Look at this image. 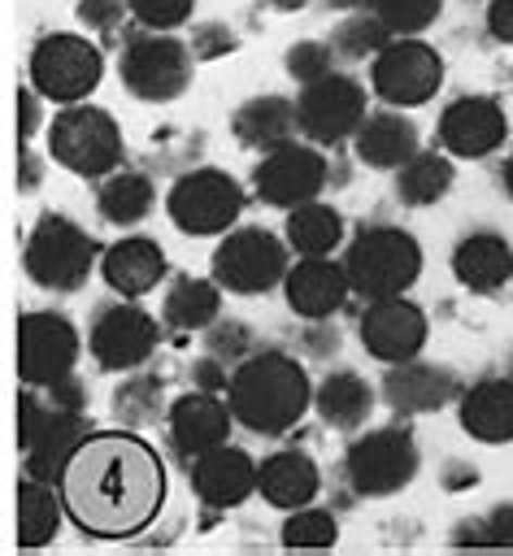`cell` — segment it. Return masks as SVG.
<instances>
[{"label":"cell","mask_w":513,"mask_h":556,"mask_svg":"<svg viewBox=\"0 0 513 556\" xmlns=\"http://www.w3.org/2000/svg\"><path fill=\"white\" fill-rule=\"evenodd\" d=\"M26 65H30V87L52 104H78L104 78L100 48L87 35H70V30H52L35 39Z\"/></svg>","instance_id":"8"},{"label":"cell","mask_w":513,"mask_h":556,"mask_svg":"<svg viewBox=\"0 0 513 556\" xmlns=\"http://www.w3.org/2000/svg\"><path fill=\"white\" fill-rule=\"evenodd\" d=\"M343 269L361 300L404 295L422 278V248L400 226H361L343 252Z\"/></svg>","instance_id":"4"},{"label":"cell","mask_w":513,"mask_h":556,"mask_svg":"<svg viewBox=\"0 0 513 556\" xmlns=\"http://www.w3.org/2000/svg\"><path fill=\"white\" fill-rule=\"evenodd\" d=\"M130 13V0H78V22L96 35H109Z\"/></svg>","instance_id":"43"},{"label":"cell","mask_w":513,"mask_h":556,"mask_svg":"<svg viewBox=\"0 0 513 556\" xmlns=\"http://www.w3.org/2000/svg\"><path fill=\"white\" fill-rule=\"evenodd\" d=\"M157 339H161V326H157L152 313H143L139 304H113L96 317L87 348H91L100 369L130 374L157 352Z\"/></svg>","instance_id":"16"},{"label":"cell","mask_w":513,"mask_h":556,"mask_svg":"<svg viewBox=\"0 0 513 556\" xmlns=\"http://www.w3.org/2000/svg\"><path fill=\"white\" fill-rule=\"evenodd\" d=\"M335 39H300V43H291L287 48V74L296 78V83H313V78H322V74H330L335 70Z\"/></svg>","instance_id":"39"},{"label":"cell","mask_w":513,"mask_h":556,"mask_svg":"<svg viewBox=\"0 0 513 556\" xmlns=\"http://www.w3.org/2000/svg\"><path fill=\"white\" fill-rule=\"evenodd\" d=\"M48 156L78 178H104L122 161V130L96 104H65L48 122Z\"/></svg>","instance_id":"6"},{"label":"cell","mask_w":513,"mask_h":556,"mask_svg":"<svg viewBox=\"0 0 513 556\" xmlns=\"http://www.w3.org/2000/svg\"><path fill=\"white\" fill-rule=\"evenodd\" d=\"M78 330L70 317L35 308L17 321V374L22 387H52L78 365Z\"/></svg>","instance_id":"14"},{"label":"cell","mask_w":513,"mask_h":556,"mask_svg":"<svg viewBox=\"0 0 513 556\" xmlns=\"http://www.w3.org/2000/svg\"><path fill=\"white\" fill-rule=\"evenodd\" d=\"M370 87L378 100L396 104V109H413L426 104L439 87H443V56L417 39V35H396L370 65Z\"/></svg>","instance_id":"12"},{"label":"cell","mask_w":513,"mask_h":556,"mask_svg":"<svg viewBox=\"0 0 513 556\" xmlns=\"http://www.w3.org/2000/svg\"><path fill=\"white\" fill-rule=\"evenodd\" d=\"M204 352L209 356H217V361H243V356H252V330L243 326V321H213L209 330H204Z\"/></svg>","instance_id":"40"},{"label":"cell","mask_w":513,"mask_h":556,"mask_svg":"<svg viewBox=\"0 0 513 556\" xmlns=\"http://www.w3.org/2000/svg\"><path fill=\"white\" fill-rule=\"evenodd\" d=\"M456 543H491V547H513V504H496L478 526L461 530Z\"/></svg>","instance_id":"42"},{"label":"cell","mask_w":513,"mask_h":556,"mask_svg":"<svg viewBox=\"0 0 513 556\" xmlns=\"http://www.w3.org/2000/svg\"><path fill=\"white\" fill-rule=\"evenodd\" d=\"M370 113V100H365V87L339 70L313 78V83H300V96H296V117H300V135L317 148L326 143H339V139H352L356 126L365 122Z\"/></svg>","instance_id":"13"},{"label":"cell","mask_w":513,"mask_h":556,"mask_svg":"<svg viewBox=\"0 0 513 556\" xmlns=\"http://www.w3.org/2000/svg\"><path fill=\"white\" fill-rule=\"evenodd\" d=\"M165 213H170V222H174L183 235H191V239L226 235V230L239 222V213H243V187H239L226 169L204 165V169L183 174V178L170 187Z\"/></svg>","instance_id":"10"},{"label":"cell","mask_w":513,"mask_h":556,"mask_svg":"<svg viewBox=\"0 0 513 556\" xmlns=\"http://www.w3.org/2000/svg\"><path fill=\"white\" fill-rule=\"evenodd\" d=\"M335 9H348V13H356V9H374V0H330Z\"/></svg>","instance_id":"51"},{"label":"cell","mask_w":513,"mask_h":556,"mask_svg":"<svg viewBox=\"0 0 513 556\" xmlns=\"http://www.w3.org/2000/svg\"><path fill=\"white\" fill-rule=\"evenodd\" d=\"M509 135L504 109L491 96H461L439 113V148L461 161L491 156Z\"/></svg>","instance_id":"18"},{"label":"cell","mask_w":513,"mask_h":556,"mask_svg":"<svg viewBox=\"0 0 513 556\" xmlns=\"http://www.w3.org/2000/svg\"><path fill=\"white\" fill-rule=\"evenodd\" d=\"M287 243L296 256H330L343 243V217L339 208L322 200H304L287 208Z\"/></svg>","instance_id":"33"},{"label":"cell","mask_w":513,"mask_h":556,"mask_svg":"<svg viewBox=\"0 0 513 556\" xmlns=\"http://www.w3.org/2000/svg\"><path fill=\"white\" fill-rule=\"evenodd\" d=\"M287 248L265 226H230L213 252V278L230 295H265L287 278Z\"/></svg>","instance_id":"9"},{"label":"cell","mask_w":513,"mask_h":556,"mask_svg":"<svg viewBox=\"0 0 513 556\" xmlns=\"http://www.w3.org/2000/svg\"><path fill=\"white\" fill-rule=\"evenodd\" d=\"M487 30L500 43H513V0H487Z\"/></svg>","instance_id":"46"},{"label":"cell","mask_w":513,"mask_h":556,"mask_svg":"<svg viewBox=\"0 0 513 556\" xmlns=\"http://www.w3.org/2000/svg\"><path fill=\"white\" fill-rule=\"evenodd\" d=\"M196 0H130V17L143 30H174L191 17Z\"/></svg>","instance_id":"41"},{"label":"cell","mask_w":513,"mask_h":556,"mask_svg":"<svg viewBox=\"0 0 513 556\" xmlns=\"http://www.w3.org/2000/svg\"><path fill=\"white\" fill-rule=\"evenodd\" d=\"M322 491V473L313 465V456L287 447V452H274L261 460V482H256V495H265V504L291 513V508H304L313 504V495Z\"/></svg>","instance_id":"27"},{"label":"cell","mask_w":513,"mask_h":556,"mask_svg":"<svg viewBox=\"0 0 513 556\" xmlns=\"http://www.w3.org/2000/svg\"><path fill=\"white\" fill-rule=\"evenodd\" d=\"M443 0H374V13L387 22L391 35H422L439 17Z\"/></svg>","instance_id":"38"},{"label":"cell","mask_w":513,"mask_h":556,"mask_svg":"<svg viewBox=\"0 0 513 556\" xmlns=\"http://www.w3.org/2000/svg\"><path fill=\"white\" fill-rule=\"evenodd\" d=\"M304 343H309V352H313V356H326L330 348H339V330L330 326V317H322V321H309V334H304Z\"/></svg>","instance_id":"48"},{"label":"cell","mask_w":513,"mask_h":556,"mask_svg":"<svg viewBox=\"0 0 513 556\" xmlns=\"http://www.w3.org/2000/svg\"><path fill=\"white\" fill-rule=\"evenodd\" d=\"M117 74L135 100H148V104L178 100L191 83V48L165 30L135 35L117 56Z\"/></svg>","instance_id":"11"},{"label":"cell","mask_w":513,"mask_h":556,"mask_svg":"<svg viewBox=\"0 0 513 556\" xmlns=\"http://www.w3.org/2000/svg\"><path fill=\"white\" fill-rule=\"evenodd\" d=\"M61 521H70L61 486L26 473L22 486H17V543L22 547H48L57 539Z\"/></svg>","instance_id":"30"},{"label":"cell","mask_w":513,"mask_h":556,"mask_svg":"<svg viewBox=\"0 0 513 556\" xmlns=\"http://www.w3.org/2000/svg\"><path fill=\"white\" fill-rule=\"evenodd\" d=\"M35 130H39V91L26 87V91H17V135H22V143H30Z\"/></svg>","instance_id":"45"},{"label":"cell","mask_w":513,"mask_h":556,"mask_svg":"<svg viewBox=\"0 0 513 556\" xmlns=\"http://www.w3.org/2000/svg\"><path fill=\"white\" fill-rule=\"evenodd\" d=\"M230 421H235L230 404L217 400V391H204V387L178 395V400L165 408L170 443H174V452H183L187 460L200 456V452H209V447H217V443H226V439H230Z\"/></svg>","instance_id":"20"},{"label":"cell","mask_w":513,"mask_h":556,"mask_svg":"<svg viewBox=\"0 0 513 556\" xmlns=\"http://www.w3.org/2000/svg\"><path fill=\"white\" fill-rule=\"evenodd\" d=\"M361 343L374 361L383 365H400L413 361L426 348V313L404 300V295H387V300H365L361 313Z\"/></svg>","instance_id":"17"},{"label":"cell","mask_w":513,"mask_h":556,"mask_svg":"<svg viewBox=\"0 0 513 556\" xmlns=\"http://www.w3.org/2000/svg\"><path fill=\"white\" fill-rule=\"evenodd\" d=\"M187 473H191L196 500L209 508H239L248 495H256V482H261V465L235 443H217L191 456Z\"/></svg>","instance_id":"19"},{"label":"cell","mask_w":513,"mask_h":556,"mask_svg":"<svg viewBox=\"0 0 513 556\" xmlns=\"http://www.w3.org/2000/svg\"><path fill=\"white\" fill-rule=\"evenodd\" d=\"M452 156L448 152H413L400 169H396V195L404 204H435L452 191Z\"/></svg>","instance_id":"34"},{"label":"cell","mask_w":513,"mask_h":556,"mask_svg":"<svg viewBox=\"0 0 513 556\" xmlns=\"http://www.w3.org/2000/svg\"><path fill=\"white\" fill-rule=\"evenodd\" d=\"M65 517L91 539H135L148 530L170 495L161 452L126 430H91L61 469Z\"/></svg>","instance_id":"1"},{"label":"cell","mask_w":513,"mask_h":556,"mask_svg":"<svg viewBox=\"0 0 513 556\" xmlns=\"http://www.w3.org/2000/svg\"><path fill=\"white\" fill-rule=\"evenodd\" d=\"M383 395L396 413L413 417V413H439L443 404H452L461 395V382L448 365H430V361H400V365H387V378H383Z\"/></svg>","instance_id":"22"},{"label":"cell","mask_w":513,"mask_h":556,"mask_svg":"<svg viewBox=\"0 0 513 556\" xmlns=\"http://www.w3.org/2000/svg\"><path fill=\"white\" fill-rule=\"evenodd\" d=\"M452 274L465 291L491 295L513 278V243L500 230H470L452 248Z\"/></svg>","instance_id":"24"},{"label":"cell","mask_w":513,"mask_h":556,"mask_svg":"<svg viewBox=\"0 0 513 556\" xmlns=\"http://www.w3.org/2000/svg\"><path fill=\"white\" fill-rule=\"evenodd\" d=\"M226 404L235 413V421L252 434L278 439L291 426H300V417L313 404V382L304 374V365L287 352H252L235 365L230 387H226Z\"/></svg>","instance_id":"2"},{"label":"cell","mask_w":513,"mask_h":556,"mask_svg":"<svg viewBox=\"0 0 513 556\" xmlns=\"http://www.w3.org/2000/svg\"><path fill=\"white\" fill-rule=\"evenodd\" d=\"M417 465H422V452H417L413 430H404V426L365 430L348 443V456H343L348 486L365 500H387V495L404 491L417 478Z\"/></svg>","instance_id":"7"},{"label":"cell","mask_w":513,"mask_h":556,"mask_svg":"<svg viewBox=\"0 0 513 556\" xmlns=\"http://www.w3.org/2000/svg\"><path fill=\"white\" fill-rule=\"evenodd\" d=\"M83 408H87V395H83V382L74 374H65L52 387H22L17 439H22L30 478L61 482V469L70 465L74 447L91 434Z\"/></svg>","instance_id":"3"},{"label":"cell","mask_w":513,"mask_h":556,"mask_svg":"<svg viewBox=\"0 0 513 556\" xmlns=\"http://www.w3.org/2000/svg\"><path fill=\"white\" fill-rule=\"evenodd\" d=\"M152 204H157V187H152V178L148 174H139V169H113V174H104L100 178V187H96V208H100V217L109 222V226H139L148 213H152Z\"/></svg>","instance_id":"31"},{"label":"cell","mask_w":513,"mask_h":556,"mask_svg":"<svg viewBox=\"0 0 513 556\" xmlns=\"http://www.w3.org/2000/svg\"><path fill=\"white\" fill-rule=\"evenodd\" d=\"M283 547H335L339 543V521L326 508H291L283 530H278Z\"/></svg>","instance_id":"37"},{"label":"cell","mask_w":513,"mask_h":556,"mask_svg":"<svg viewBox=\"0 0 513 556\" xmlns=\"http://www.w3.org/2000/svg\"><path fill=\"white\" fill-rule=\"evenodd\" d=\"M222 313L217 278H174L161 295V321L174 330H209Z\"/></svg>","instance_id":"32"},{"label":"cell","mask_w":513,"mask_h":556,"mask_svg":"<svg viewBox=\"0 0 513 556\" xmlns=\"http://www.w3.org/2000/svg\"><path fill=\"white\" fill-rule=\"evenodd\" d=\"M352 148H356V161L370 165V169H400L413 152H422L417 148V126L400 109L365 113V122L352 135Z\"/></svg>","instance_id":"25"},{"label":"cell","mask_w":513,"mask_h":556,"mask_svg":"<svg viewBox=\"0 0 513 556\" xmlns=\"http://www.w3.org/2000/svg\"><path fill=\"white\" fill-rule=\"evenodd\" d=\"M326 178H330V165L317 152V143H296V139L283 148H270L252 169L256 195L274 208H296L304 200H317Z\"/></svg>","instance_id":"15"},{"label":"cell","mask_w":513,"mask_h":556,"mask_svg":"<svg viewBox=\"0 0 513 556\" xmlns=\"http://www.w3.org/2000/svg\"><path fill=\"white\" fill-rule=\"evenodd\" d=\"M500 182H504V191H509V200H513V152H509V161L500 165Z\"/></svg>","instance_id":"50"},{"label":"cell","mask_w":513,"mask_h":556,"mask_svg":"<svg viewBox=\"0 0 513 556\" xmlns=\"http://www.w3.org/2000/svg\"><path fill=\"white\" fill-rule=\"evenodd\" d=\"M230 130H235V139H239L243 148H261V152L283 148V143H291L296 130H300L296 100H287V96H252V100H243V104L235 109Z\"/></svg>","instance_id":"28"},{"label":"cell","mask_w":513,"mask_h":556,"mask_svg":"<svg viewBox=\"0 0 513 556\" xmlns=\"http://www.w3.org/2000/svg\"><path fill=\"white\" fill-rule=\"evenodd\" d=\"M230 374H235V369H230L226 361L209 356V352L191 365V378H196V387H204V391H226V387H230Z\"/></svg>","instance_id":"44"},{"label":"cell","mask_w":513,"mask_h":556,"mask_svg":"<svg viewBox=\"0 0 513 556\" xmlns=\"http://www.w3.org/2000/svg\"><path fill=\"white\" fill-rule=\"evenodd\" d=\"M161 408H165V387H161V378H152V374L126 378V382H117V391H113V417L126 421V426L161 421Z\"/></svg>","instance_id":"35"},{"label":"cell","mask_w":513,"mask_h":556,"mask_svg":"<svg viewBox=\"0 0 513 556\" xmlns=\"http://www.w3.org/2000/svg\"><path fill=\"white\" fill-rule=\"evenodd\" d=\"M17 187H22V191H35V187H39V156L30 152V143H22V174H17Z\"/></svg>","instance_id":"49"},{"label":"cell","mask_w":513,"mask_h":556,"mask_svg":"<svg viewBox=\"0 0 513 556\" xmlns=\"http://www.w3.org/2000/svg\"><path fill=\"white\" fill-rule=\"evenodd\" d=\"M283 291H287V304H291L296 317L322 321V317H335V313L343 308V300L352 295V282H348L343 261H330V256H300V261L287 269Z\"/></svg>","instance_id":"21"},{"label":"cell","mask_w":513,"mask_h":556,"mask_svg":"<svg viewBox=\"0 0 513 556\" xmlns=\"http://www.w3.org/2000/svg\"><path fill=\"white\" fill-rule=\"evenodd\" d=\"M456 417L478 443H513V378H483L461 391Z\"/></svg>","instance_id":"26"},{"label":"cell","mask_w":513,"mask_h":556,"mask_svg":"<svg viewBox=\"0 0 513 556\" xmlns=\"http://www.w3.org/2000/svg\"><path fill=\"white\" fill-rule=\"evenodd\" d=\"M313 408H317V417H322L330 430L352 434V430H361V426L370 421V413H374V391H370V382H365L361 374H352V369H330V374L317 382V391H313Z\"/></svg>","instance_id":"29"},{"label":"cell","mask_w":513,"mask_h":556,"mask_svg":"<svg viewBox=\"0 0 513 556\" xmlns=\"http://www.w3.org/2000/svg\"><path fill=\"white\" fill-rule=\"evenodd\" d=\"M396 35L387 30V22L374 13V9H356L339 30H335V48L339 56H352V61H365V56H378Z\"/></svg>","instance_id":"36"},{"label":"cell","mask_w":513,"mask_h":556,"mask_svg":"<svg viewBox=\"0 0 513 556\" xmlns=\"http://www.w3.org/2000/svg\"><path fill=\"white\" fill-rule=\"evenodd\" d=\"M100 278L122 300H139V295H148V291L161 287V278H165V252L148 235H126V239H117V243H109L100 252Z\"/></svg>","instance_id":"23"},{"label":"cell","mask_w":513,"mask_h":556,"mask_svg":"<svg viewBox=\"0 0 513 556\" xmlns=\"http://www.w3.org/2000/svg\"><path fill=\"white\" fill-rule=\"evenodd\" d=\"M226 48H235V39H230V30H222V26H204V30L196 35V43H191L196 56H217V52H226Z\"/></svg>","instance_id":"47"},{"label":"cell","mask_w":513,"mask_h":556,"mask_svg":"<svg viewBox=\"0 0 513 556\" xmlns=\"http://www.w3.org/2000/svg\"><path fill=\"white\" fill-rule=\"evenodd\" d=\"M26 278L43 291H78L100 265V243L65 213H43L22 243Z\"/></svg>","instance_id":"5"}]
</instances>
